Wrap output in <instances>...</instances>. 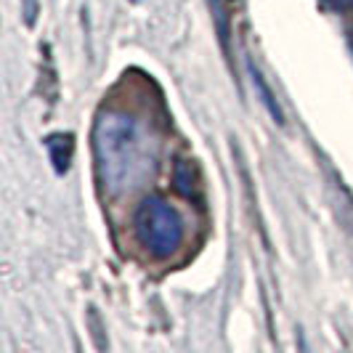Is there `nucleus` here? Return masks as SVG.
<instances>
[{"mask_svg":"<svg viewBox=\"0 0 353 353\" xmlns=\"http://www.w3.org/2000/svg\"><path fill=\"white\" fill-rule=\"evenodd\" d=\"M93 159L101 189L109 196H123L152 176L154 139L133 114L106 109L93 123Z\"/></svg>","mask_w":353,"mask_h":353,"instance_id":"nucleus-1","label":"nucleus"},{"mask_svg":"<svg viewBox=\"0 0 353 353\" xmlns=\"http://www.w3.org/2000/svg\"><path fill=\"white\" fill-rule=\"evenodd\" d=\"M133 234L152 258H170L186 236L183 215L162 196H146L133 212Z\"/></svg>","mask_w":353,"mask_h":353,"instance_id":"nucleus-2","label":"nucleus"},{"mask_svg":"<svg viewBox=\"0 0 353 353\" xmlns=\"http://www.w3.org/2000/svg\"><path fill=\"white\" fill-rule=\"evenodd\" d=\"M250 77H252V85L258 88V93H261V101L265 104V109L271 112V117L276 120V123H282V109H279V104L274 101V96H271V90H268V85L263 83V77H261V72L255 70L252 64H250Z\"/></svg>","mask_w":353,"mask_h":353,"instance_id":"nucleus-3","label":"nucleus"},{"mask_svg":"<svg viewBox=\"0 0 353 353\" xmlns=\"http://www.w3.org/2000/svg\"><path fill=\"white\" fill-rule=\"evenodd\" d=\"M46 143H48L51 159L56 162V170H59V173H61V170H67V168H70V159H72V141L61 149V146H59V136H51Z\"/></svg>","mask_w":353,"mask_h":353,"instance_id":"nucleus-4","label":"nucleus"},{"mask_svg":"<svg viewBox=\"0 0 353 353\" xmlns=\"http://www.w3.org/2000/svg\"><path fill=\"white\" fill-rule=\"evenodd\" d=\"M332 6H337V8H348V6H353V0H330Z\"/></svg>","mask_w":353,"mask_h":353,"instance_id":"nucleus-5","label":"nucleus"}]
</instances>
